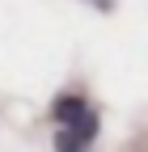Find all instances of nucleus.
I'll return each instance as SVG.
<instances>
[{"instance_id":"1","label":"nucleus","mask_w":148,"mask_h":152,"mask_svg":"<svg viewBox=\"0 0 148 152\" xmlns=\"http://www.w3.org/2000/svg\"><path fill=\"white\" fill-rule=\"evenodd\" d=\"M51 114H55V123H59V127L81 131V135L93 144V135H97V114L89 110V102H85V97H59Z\"/></svg>"},{"instance_id":"2","label":"nucleus","mask_w":148,"mask_h":152,"mask_svg":"<svg viewBox=\"0 0 148 152\" xmlns=\"http://www.w3.org/2000/svg\"><path fill=\"white\" fill-rule=\"evenodd\" d=\"M89 140L81 135V131H72V127H59V135H55V152H85Z\"/></svg>"}]
</instances>
